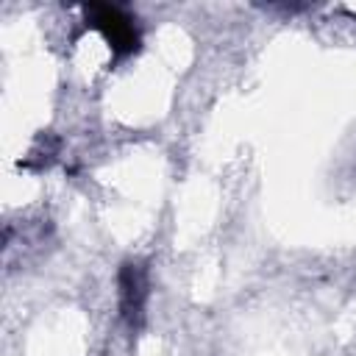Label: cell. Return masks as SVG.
<instances>
[{
	"label": "cell",
	"instance_id": "7a4b0ae2",
	"mask_svg": "<svg viewBox=\"0 0 356 356\" xmlns=\"http://www.w3.org/2000/svg\"><path fill=\"white\" fill-rule=\"evenodd\" d=\"M120 286V317L128 328H139L145 323V303H147V273L136 261H125L117 275Z\"/></svg>",
	"mask_w": 356,
	"mask_h": 356
},
{
	"label": "cell",
	"instance_id": "6da1fadb",
	"mask_svg": "<svg viewBox=\"0 0 356 356\" xmlns=\"http://www.w3.org/2000/svg\"><path fill=\"white\" fill-rule=\"evenodd\" d=\"M86 28H95L111 47L114 58L134 56L139 50V31L134 25V17L125 14L120 6H103V3H89L83 6Z\"/></svg>",
	"mask_w": 356,
	"mask_h": 356
}]
</instances>
